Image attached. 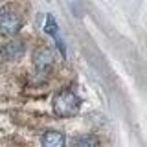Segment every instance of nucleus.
<instances>
[{
    "instance_id": "f257e3e1",
    "label": "nucleus",
    "mask_w": 147,
    "mask_h": 147,
    "mask_svg": "<svg viewBox=\"0 0 147 147\" xmlns=\"http://www.w3.org/2000/svg\"><path fill=\"white\" fill-rule=\"evenodd\" d=\"M81 101L72 90H61L53 98V112L59 118H72L79 112Z\"/></svg>"
},
{
    "instance_id": "f03ea898",
    "label": "nucleus",
    "mask_w": 147,
    "mask_h": 147,
    "mask_svg": "<svg viewBox=\"0 0 147 147\" xmlns=\"http://www.w3.org/2000/svg\"><path fill=\"white\" fill-rule=\"evenodd\" d=\"M20 26H22V20H20V17H18L17 13L6 11V13L0 15V35L11 37L20 30Z\"/></svg>"
},
{
    "instance_id": "7ed1b4c3",
    "label": "nucleus",
    "mask_w": 147,
    "mask_h": 147,
    "mask_svg": "<svg viewBox=\"0 0 147 147\" xmlns=\"http://www.w3.org/2000/svg\"><path fill=\"white\" fill-rule=\"evenodd\" d=\"M33 63H35V68L39 72H48L52 63H53V55L48 48H39L33 55Z\"/></svg>"
},
{
    "instance_id": "20e7f679",
    "label": "nucleus",
    "mask_w": 147,
    "mask_h": 147,
    "mask_svg": "<svg viewBox=\"0 0 147 147\" xmlns=\"http://www.w3.org/2000/svg\"><path fill=\"white\" fill-rule=\"evenodd\" d=\"M22 53H24V46H22V42H7L2 48V52H0V57L13 61V59L22 57Z\"/></svg>"
},
{
    "instance_id": "39448f33",
    "label": "nucleus",
    "mask_w": 147,
    "mask_h": 147,
    "mask_svg": "<svg viewBox=\"0 0 147 147\" xmlns=\"http://www.w3.org/2000/svg\"><path fill=\"white\" fill-rule=\"evenodd\" d=\"M64 134L59 131H48L42 136V147H64Z\"/></svg>"
},
{
    "instance_id": "423d86ee",
    "label": "nucleus",
    "mask_w": 147,
    "mask_h": 147,
    "mask_svg": "<svg viewBox=\"0 0 147 147\" xmlns=\"http://www.w3.org/2000/svg\"><path fill=\"white\" fill-rule=\"evenodd\" d=\"M72 145L74 147H98V138H96V136H90V134L77 136V138H74Z\"/></svg>"
},
{
    "instance_id": "0eeeda50",
    "label": "nucleus",
    "mask_w": 147,
    "mask_h": 147,
    "mask_svg": "<svg viewBox=\"0 0 147 147\" xmlns=\"http://www.w3.org/2000/svg\"><path fill=\"white\" fill-rule=\"evenodd\" d=\"M44 30H46V33H50L52 37H57V22H55V18L52 15H48L46 17V26H44Z\"/></svg>"
}]
</instances>
